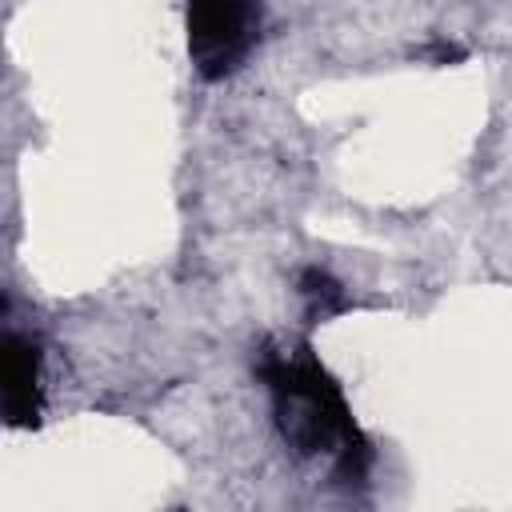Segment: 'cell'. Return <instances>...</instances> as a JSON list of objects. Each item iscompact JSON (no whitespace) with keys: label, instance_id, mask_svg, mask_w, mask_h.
<instances>
[{"label":"cell","instance_id":"cell-1","mask_svg":"<svg viewBox=\"0 0 512 512\" xmlns=\"http://www.w3.org/2000/svg\"><path fill=\"white\" fill-rule=\"evenodd\" d=\"M260 376L272 396V416L284 444L300 456H332L344 472L364 476L368 440L360 436L340 384L324 372L312 348L300 344H268L260 356Z\"/></svg>","mask_w":512,"mask_h":512},{"label":"cell","instance_id":"cell-2","mask_svg":"<svg viewBox=\"0 0 512 512\" xmlns=\"http://www.w3.org/2000/svg\"><path fill=\"white\" fill-rule=\"evenodd\" d=\"M264 0H188L184 32L188 60L200 80H228L240 72L260 40Z\"/></svg>","mask_w":512,"mask_h":512},{"label":"cell","instance_id":"cell-3","mask_svg":"<svg viewBox=\"0 0 512 512\" xmlns=\"http://www.w3.org/2000/svg\"><path fill=\"white\" fill-rule=\"evenodd\" d=\"M4 412L12 428L40 424L44 412V360L40 344L16 328L4 336Z\"/></svg>","mask_w":512,"mask_h":512}]
</instances>
